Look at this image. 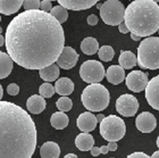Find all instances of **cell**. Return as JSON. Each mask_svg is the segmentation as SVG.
<instances>
[{
    "label": "cell",
    "instance_id": "obj_28",
    "mask_svg": "<svg viewBox=\"0 0 159 158\" xmlns=\"http://www.w3.org/2000/svg\"><path fill=\"white\" fill-rule=\"evenodd\" d=\"M114 55H115V51H114L113 47L110 46L100 47L99 51H98V56L103 62H110V60H113Z\"/></svg>",
    "mask_w": 159,
    "mask_h": 158
},
{
    "label": "cell",
    "instance_id": "obj_47",
    "mask_svg": "<svg viewBox=\"0 0 159 158\" xmlns=\"http://www.w3.org/2000/svg\"><path fill=\"white\" fill-rule=\"evenodd\" d=\"M156 143H157V147L159 148V137L157 138V140H156Z\"/></svg>",
    "mask_w": 159,
    "mask_h": 158
},
{
    "label": "cell",
    "instance_id": "obj_31",
    "mask_svg": "<svg viewBox=\"0 0 159 158\" xmlns=\"http://www.w3.org/2000/svg\"><path fill=\"white\" fill-rule=\"evenodd\" d=\"M40 3H41V1H39V0H24L23 7L24 9H25V12H29V10H39Z\"/></svg>",
    "mask_w": 159,
    "mask_h": 158
},
{
    "label": "cell",
    "instance_id": "obj_10",
    "mask_svg": "<svg viewBox=\"0 0 159 158\" xmlns=\"http://www.w3.org/2000/svg\"><path fill=\"white\" fill-rule=\"evenodd\" d=\"M126 86L133 92H141L148 86V74L142 71H132L125 77Z\"/></svg>",
    "mask_w": 159,
    "mask_h": 158
},
{
    "label": "cell",
    "instance_id": "obj_7",
    "mask_svg": "<svg viewBox=\"0 0 159 158\" xmlns=\"http://www.w3.org/2000/svg\"><path fill=\"white\" fill-rule=\"evenodd\" d=\"M100 16L103 23L107 25H119L124 22L125 16V7L118 0H107L102 3L100 9Z\"/></svg>",
    "mask_w": 159,
    "mask_h": 158
},
{
    "label": "cell",
    "instance_id": "obj_24",
    "mask_svg": "<svg viewBox=\"0 0 159 158\" xmlns=\"http://www.w3.org/2000/svg\"><path fill=\"white\" fill-rule=\"evenodd\" d=\"M13 71V60L8 53L0 51V80L6 79Z\"/></svg>",
    "mask_w": 159,
    "mask_h": 158
},
{
    "label": "cell",
    "instance_id": "obj_9",
    "mask_svg": "<svg viewBox=\"0 0 159 158\" xmlns=\"http://www.w3.org/2000/svg\"><path fill=\"white\" fill-rule=\"evenodd\" d=\"M116 110L122 116L132 117L139 110V101L134 95L129 93L119 95L116 100Z\"/></svg>",
    "mask_w": 159,
    "mask_h": 158
},
{
    "label": "cell",
    "instance_id": "obj_19",
    "mask_svg": "<svg viewBox=\"0 0 159 158\" xmlns=\"http://www.w3.org/2000/svg\"><path fill=\"white\" fill-rule=\"evenodd\" d=\"M55 90L61 97H67L74 91V83L68 77H60L56 81Z\"/></svg>",
    "mask_w": 159,
    "mask_h": 158
},
{
    "label": "cell",
    "instance_id": "obj_21",
    "mask_svg": "<svg viewBox=\"0 0 159 158\" xmlns=\"http://www.w3.org/2000/svg\"><path fill=\"white\" fill-rule=\"evenodd\" d=\"M23 6L22 0H0V14L9 16L20 10Z\"/></svg>",
    "mask_w": 159,
    "mask_h": 158
},
{
    "label": "cell",
    "instance_id": "obj_6",
    "mask_svg": "<svg viewBox=\"0 0 159 158\" xmlns=\"http://www.w3.org/2000/svg\"><path fill=\"white\" fill-rule=\"evenodd\" d=\"M126 133L125 122L116 115L106 116L100 123V134L109 142H117Z\"/></svg>",
    "mask_w": 159,
    "mask_h": 158
},
{
    "label": "cell",
    "instance_id": "obj_14",
    "mask_svg": "<svg viewBox=\"0 0 159 158\" xmlns=\"http://www.w3.org/2000/svg\"><path fill=\"white\" fill-rule=\"evenodd\" d=\"M97 116L93 115L91 112H84L80 114V116L76 119L77 128L83 132V133H89L93 131L97 126Z\"/></svg>",
    "mask_w": 159,
    "mask_h": 158
},
{
    "label": "cell",
    "instance_id": "obj_46",
    "mask_svg": "<svg viewBox=\"0 0 159 158\" xmlns=\"http://www.w3.org/2000/svg\"><path fill=\"white\" fill-rule=\"evenodd\" d=\"M96 6H97V8L100 10V9H101V7H102V3H97Z\"/></svg>",
    "mask_w": 159,
    "mask_h": 158
},
{
    "label": "cell",
    "instance_id": "obj_29",
    "mask_svg": "<svg viewBox=\"0 0 159 158\" xmlns=\"http://www.w3.org/2000/svg\"><path fill=\"white\" fill-rule=\"evenodd\" d=\"M57 108L59 109V112H68L70 110V108L73 107V102L68 97H60L56 102Z\"/></svg>",
    "mask_w": 159,
    "mask_h": 158
},
{
    "label": "cell",
    "instance_id": "obj_3",
    "mask_svg": "<svg viewBox=\"0 0 159 158\" xmlns=\"http://www.w3.org/2000/svg\"><path fill=\"white\" fill-rule=\"evenodd\" d=\"M124 23L131 34L149 38L159 30V5L153 0H134L126 7Z\"/></svg>",
    "mask_w": 159,
    "mask_h": 158
},
{
    "label": "cell",
    "instance_id": "obj_4",
    "mask_svg": "<svg viewBox=\"0 0 159 158\" xmlns=\"http://www.w3.org/2000/svg\"><path fill=\"white\" fill-rule=\"evenodd\" d=\"M83 106L90 112H102L108 107L110 95L107 88L100 83L89 84L81 95Z\"/></svg>",
    "mask_w": 159,
    "mask_h": 158
},
{
    "label": "cell",
    "instance_id": "obj_44",
    "mask_svg": "<svg viewBox=\"0 0 159 158\" xmlns=\"http://www.w3.org/2000/svg\"><path fill=\"white\" fill-rule=\"evenodd\" d=\"M151 158H159V150H157V151L153 152L152 156H151Z\"/></svg>",
    "mask_w": 159,
    "mask_h": 158
},
{
    "label": "cell",
    "instance_id": "obj_45",
    "mask_svg": "<svg viewBox=\"0 0 159 158\" xmlns=\"http://www.w3.org/2000/svg\"><path fill=\"white\" fill-rule=\"evenodd\" d=\"M2 95H3V90H2L1 84H0V101H1V99H2Z\"/></svg>",
    "mask_w": 159,
    "mask_h": 158
},
{
    "label": "cell",
    "instance_id": "obj_51",
    "mask_svg": "<svg viewBox=\"0 0 159 158\" xmlns=\"http://www.w3.org/2000/svg\"><path fill=\"white\" fill-rule=\"evenodd\" d=\"M158 33H159V30H158Z\"/></svg>",
    "mask_w": 159,
    "mask_h": 158
},
{
    "label": "cell",
    "instance_id": "obj_33",
    "mask_svg": "<svg viewBox=\"0 0 159 158\" xmlns=\"http://www.w3.org/2000/svg\"><path fill=\"white\" fill-rule=\"evenodd\" d=\"M20 92V86L16 83H10L8 88H7V93L10 95H17Z\"/></svg>",
    "mask_w": 159,
    "mask_h": 158
},
{
    "label": "cell",
    "instance_id": "obj_40",
    "mask_svg": "<svg viewBox=\"0 0 159 158\" xmlns=\"http://www.w3.org/2000/svg\"><path fill=\"white\" fill-rule=\"evenodd\" d=\"M105 117H106V116H103L102 114H98V116H97V121H98V123H101V121H102Z\"/></svg>",
    "mask_w": 159,
    "mask_h": 158
},
{
    "label": "cell",
    "instance_id": "obj_22",
    "mask_svg": "<svg viewBox=\"0 0 159 158\" xmlns=\"http://www.w3.org/2000/svg\"><path fill=\"white\" fill-rule=\"evenodd\" d=\"M118 62H119V66L123 67L124 69H131L138 64V57L132 51L124 50L119 55Z\"/></svg>",
    "mask_w": 159,
    "mask_h": 158
},
{
    "label": "cell",
    "instance_id": "obj_32",
    "mask_svg": "<svg viewBox=\"0 0 159 158\" xmlns=\"http://www.w3.org/2000/svg\"><path fill=\"white\" fill-rule=\"evenodd\" d=\"M52 9V2L50 0H42L40 3V10L46 12V13H50Z\"/></svg>",
    "mask_w": 159,
    "mask_h": 158
},
{
    "label": "cell",
    "instance_id": "obj_49",
    "mask_svg": "<svg viewBox=\"0 0 159 158\" xmlns=\"http://www.w3.org/2000/svg\"><path fill=\"white\" fill-rule=\"evenodd\" d=\"M0 22H1V16H0Z\"/></svg>",
    "mask_w": 159,
    "mask_h": 158
},
{
    "label": "cell",
    "instance_id": "obj_27",
    "mask_svg": "<svg viewBox=\"0 0 159 158\" xmlns=\"http://www.w3.org/2000/svg\"><path fill=\"white\" fill-rule=\"evenodd\" d=\"M50 15L60 24L65 23L67 21V18H68V12H67V9H65V8H64L63 6H60V5L52 7V9L50 12Z\"/></svg>",
    "mask_w": 159,
    "mask_h": 158
},
{
    "label": "cell",
    "instance_id": "obj_20",
    "mask_svg": "<svg viewBox=\"0 0 159 158\" xmlns=\"http://www.w3.org/2000/svg\"><path fill=\"white\" fill-rule=\"evenodd\" d=\"M75 146L81 151H89L94 147V139L90 133H80L75 138Z\"/></svg>",
    "mask_w": 159,
    "mask_h": 158
},
{
    "label": "cell",
    "instance_id": "obj_35",
    "mask_svg": "<svg viewBox=\"0 0 159 158\" xmlns=\"http://www.w3.org/2000/svg\"><path fill=\"white\" fill-rule=\"evenodd\" d=\"M126 158H151L150 156H148L147 154H144V152H133V154H131V155H129Z\"/></svg>",
    "mask_w": 159,
    "mask_h": 158
},
{
    "label": "cell",
    "instance_id": "obj_1",
    "mask_svg": "<svg viewBox=\"0 0 159 158\" xmlns=\"http://www.w3.org/2000/svg\"><path fill=\"white\" fill-rule=\"evenodd\" d=\"M8 56L26 69H43L55 64L65 48L61 24L50 13L29 10L10 21L5 35Z\"/></svg>",
    "mask_w": 159,
    "mask_h": 158
},
{
    "label": "cell",
    "instance_id": "obj_5",
    "mask_svg": "<svg viewBox=\"0 0 159 158\" xmlns=\"http://www.w3.org/2000/svg\"><path fill=\"white\" fill-rule=\"evenodd\" d=\"M138 65L140 68H159V38L149 36L141 41L138 48Z\"/></svg>",
    "mask_w": 159,
    "mask_h": 158
},
{
    "label": "cell",
    "instance_id": "obj_17",
    "mask_svg": "<svg viewBox=\"0 0 159 158\" xmlns=\"http://www.w3.org/2000/svg\"><path fill=\"white\" fill-rule=\"evenodd\" d=\"M46 100L42 98L40 95H33L27 99L26 101V108L31 114L38 115L40 113H42L46 109Z\"/></svg>",
    "mask_w": 159,
    "mask_h": 158
},
{
    "label": "cell",
    "instance_id": "obj_41",
    "mask_svg": "<svg viewBox=\"0 0 159 158\" xmlns=\"http://www.w3.org/2000/svg\"><path fill=\"white\" fill-rule=\"evenodd\" d=\"M64 158H77V156L75 154H67Z\"/></svg>",
    "mask_w": 159,
    "mask_h": 158
},
{
    "label": "cell",
    "instance_id": "obj_25",
    "mask_svg": "<svg viewBox=\"0 0 159 158\" xmlns=\"http://www.w3.org/2000/svg\"><path fill=\"white\" fill-rule=\"evenodd\" d=\"M39 75L40 77L46 81L47 83L52 82V81H57V79L59 77V67L53 64L51 66H48L46 68L40 69L39 71Z\"/></svg>",
    "mask_w": 159,
    "mask_h": 158
},
{
    "label": "cell",
    "instance_id": "obj_8",
    "mask_svg": "<svg viewBox=\"0 0 159 158\" xmlns=\"http://www.w3.org/2000/svg\"><path fill=\"white\" fill-rule=\"evenodd\" d=\"M80 76L84 82L89 84L100 83L106 76L105 67L100 62L94 59L85 60L80 67Z\"/></svg>",
    "mask_w": 159,
    "mask_h": 158
},
{
    "label": "cell",
    "instance_id": "obj_2",
    "mask_svg": "<svg viewBox=\"0 0 159 158\" xmlns=\"http://www.w3.org/2000/svg\"><path fill=\"white\" fill-rule=\"evenodd\" d=\"M37 128L30 114L10 101H0V158H32Z\"/></svg>",
    "mask_w": 159,
    "mask_h": 158
},
{
    "label": "cell",
    "instance_id": "obj_16",
    "mask_svg": "<svg viewBox=\"0 0 159 158\" xmlns=\"http://www.w3.org/2000/svg\"><path fill=\"white\" fill-rule=\"evenodd\" d=\"M106 77L107 81L114 86L120 84L125 80V69L119 65H111L107 68Z\"/></svg>",
    "mask_w": 159,
    "mask_h": 158
},
{
    "label": "cell",
    "instance_id": "obj_43",
    "mask_svg": "<svg viewBox=\"0 0 159 158\" xmlns=\"http://www.w3.org/2000/svg\"><path fill=\"white\" fill-rule=\"evenodd\" d=\"M131 38H132V40H134V41H140V39H141V38H139L138 35H134V34H131Z\"/></svg>",
    "mask_w": 159,
    "mask_h": 158
},
{
    "label": "cell",
    "instance_id": "obj_48",
    "mask_svg": "<svg viewBox=\"0 0 159 158\" xmlns=\"http://www.w3.org/2000/svg\"><path fill=\"white\" fill-rule=\"evenodd\" d=\"M1 32H2V29H1V26H0V34H1Z\"/></svg>",
    "mask_w": 159,
    "mask_h": 158
},
{
    "label": "cell",
    "instance_id": "obj_18",
    "mask_svg": "<svg viewBox=\"0 0 159 158\" xmlns=\"http://www.w3.org/2000/svg\"><path fill=\"white\" fill-rule=\"evenodd\" d=\"M60 148L58 143L53 141H47L40 147L41 158H59Z\"/></svg>",
    "mask_w": 159,
    "mask_h": 158
},
{
    "label": "cell",
    "instance_id": "obj_50",
    "mask_svg": "<svg viewBox=\"0 0 159 158\" xmlns=\"http://www.w3.org/2000/svg\"><path fill=\"white\" fill-rule=\"evenodd\" d=\"M111 158H115V157H111Z\"/></svg>",
    "mask_w": 159,
    "mask_h": 158
},
{
    "label": "cell",
    "instance_id": "obj_12",
    "mask_svg": "<svg viewBox=\"0 0 159 158\" xmlns=\"http://www.w3.org/2000/svg\"><path fill=\"white\" fill-rule=\"evenodd\" d=\"M146 99L153 109L159 110V75L150 80L146 88Z\"/></svg>",
    "mask_w": 159,
    "mask_h": 158
},
{
    "label": "cell",
    "instance_id": "obj_37",
    "mask_svg": "<svg viewBox=\"0 0 159 158\" xmlns=\"http://www.w3.org/2000/svg\"><path fill=\"white\" fill-rule=\"evenodd\" d=\"M108 149H109V151H116L117 148H118V146H117V142H109L108 145H107Z\"/></svg>",
    "mask_w": 159,
    "mask_h": 158
},
{
    "label": "cell",
    "instance_id": "obj_42",
    "mask_svg": "<svg viewBox=\"0 0 159 158\" xmlns=\"http://www.w3.org/2000/svg\"><path fill=\"white\" fill-rule=\"evenodd\" d=\"M3 44H5V36H2L0 34V47L3 46Z\"/></svg>",
    "mask_w": 159,
    "mask_h": 158
},
{
    "label": "cell",
    "instance_id": "obj_36",
    "mask_svg": "<svg viewBox=\"0 0 159 158\" xmlns=\"http://www.w3.org/2000/svg\"><path fill=\"white\" fill-rule=\"evenodd\" d=\"M118 30L120 33H123V34H126V33H129V29H127V26H126V24L123 22V23H120L118 25Z\"/></svg>",
    "mask_w": 159,
    "mask_h": 158
},
{
    "label": "cell",
    "instance_id": "obj_26",
    "mask_svg": "<svg viewBox=\"0 0 159 158\" xmlns=\"http://www.w3.org/2000/svg\"><path fill=\"white\" fill-rule=\"evenodd\" d=\"M50 123H51V125H52L53 128H56V130H63V128H65L68 125L70 118H68V116L65 113L56 112L53 113L52 116H51Z\"/></svg>",
    "mask_w": 159,
    "mask_h": 158
},
{
    "label": "cell",
    "instance_id": "obj_39",
    "mask_svg": "<svg viewBox=\"0 0 159 158\" xmlns=\"http://www.w3.org/2000/svg\"><path fill=\"white\" fill-rule=\"evenodd\" d=\"M100 151H101V154H102V155H107V154H108V151H109V149H108V147H107V146H102V147H100Z\"/></svg>",
    "mask_w": 159,
    "mask_h": 158
},
{
    "label": "cell",
    "instance_id": "obj_34",
    "mask_svg": "<svg viewBox=\"0 0 159 158\" xmlns=\"http://www.w3.org/2000/svg\"><path fill=\"white\" fill-rule=\"evenodd\" d=\"M86 22H88V24H89V25H91V26H94V25H97V24H98V16H97V15H94V14H92V15L88 16V18H86Z\"/></svg>",
    "mask_w": 159,
    "mask_h": 158
},
{
    "label": "cell",
    "instance_id": "obj_30",
    "mask_svg": "<svg viewBox=\"0 0 159 158\" xmlns=\"http://www.w3.org/2000/svg\"><path fill=\"white\" fill-rule=\"evenodd\" d=\"M55 92H56L55 86H52V84L50 83H43L39 88V93L42 98H51L55 95Z\"/></svg>",
    "mask_w": 159,
    "mask_h": 158
},
{
    "label": "cell",
    "instance_id": "obj_11",
    "mask_svg": "<svg viewBox=\"0 0 159 158\" xmlns=\"http://www.w3.org/2000/svg\"><path fill=\"white\" fill-rule=\"evenodd\" d=\"M135 126L142 133H150L157 126V119L150 112H142L135 119Z\"/></svg>",
    "mask_w": 159,
    "mask_h": 158
},
{
    "label": "cell",
    "instance_id": "obj_23",
    "mask_svg": "<svg viewBox=\"0 0 159 158\" xmlns=\"http://www.w3.org/2000/svg\"><path fill=\"white\" fill-rule=\"evenodd\" d=\"M81 50L83 53H85L88 56H92L99 51V43L96 38L88 36L85 39H83V41L81 42Z\"/></svg>",
    "mask_w": 159,
    "mask_h": 158
},
{
    "label": "cell",
    "instance_id": "obj_13",
    "mask_svg": "<svg viewBox=\"0 0 159 158\" xmlns=\"http://www.w3.org/2000/svg\"><path fill=\"white\" fill-rule=\"evenodd\" d=\"M79 60V53L72 47H65L61 55L57 60V66L64 69H70L76 65Z\"/></svg>",
    "mask_w": 159,
    "mask_h": 158
},
{
    "label": "cell",
    "instance_id": "obj_15",
    "mask_svg": "<svg viewBox=\"0 0 159 158\" xmlns=\"http://www.w3.org/2000/svg\"><path fill=\"white\" fill-rule=\"evenodd\" d=\"M58 3L65 9L70 10H84L89 9L93 5H97V0H58Z\"/></svg>",
    "mask_w": 159,
    "mask_h": 158
},
{
    "label": "cell",
    "instance_id": "obj_38",
    "mask_svg": "<svg viewBox=\"0 0 159 158\" xmlns=\"http://www.w3.org/2000/svg\"><path fill=\"white\" fill-rule=\"evenodd\" d=\"M90 151H91V155H92L93 157H97V156H99L100 154H101V151H100V147H93Z\"/></svg>",
    "mask_w": 159,
    "mask_h": 158
}]
</instances>
